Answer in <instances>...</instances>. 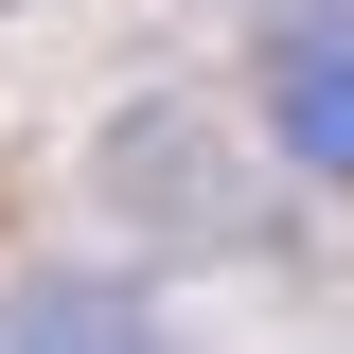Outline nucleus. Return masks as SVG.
<instances>
[{
  "label": "nucleus",
  "instance_id": "nucleus-2",
  "mask_svg": "<svg viewBox=\"0 0 354 354\" xmlns=\"http://www.w3.org/2000/svg\"><path fill=\"white\" fill-rule=\"evenodd\" d=\"M266 124L301 177H354V0H283L266 36Z\"/></svg>",
  "mask_w": 354,
  "mask_h": 354
},
{
  "label": "nucleus",
  "instance_id": "nucleus-3",
  "mask_svg": "<svg viewBox=\"0 0 354 354\" xmlns=\"http://www.w3.org/2000/svg\"><path fill=\"white\" fill-rule=\"evenodd\" d=\"M0 354H177V337H160V319L124 301V283H18Z\"/></svg>",
  "mask_w": 354,
  "mask_h": 354
},
{
  "label": "nucleus",
  "instance_id": "nucleus-1",
  "mask_svg": "<svg viewBox=\"0 0 354 354\" xmlns=\"http://www.w3.org/2000/svg\"><path fill=\"white\" fill-rule=\"evenodd\" d=\"M106 213L160 230V248H266V195L213 142V106H124L106 124Z\"/></svg>",
  "mask_w": 354,
  "mask_h": 354
}]
</instances>
